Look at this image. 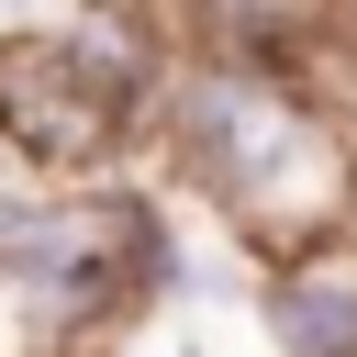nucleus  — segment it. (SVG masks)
I'll list each match as a JSON object with an SVG mask.
<instances>
[{
	"instance_id": "1",
	"label": "nucleus",
	"mask_w": 357,
	"mask_h": 357,
	"mask_svg": "<svg viewBox=\"0 0 357 357\" xmlns=\"http://www.w3.org/2000/svg\"><path fill=\"white\" fill-rule=\"evenodd\" d=\"M190 156H201V178L245 212V223H301V201L324 212L335 201V145L290 112V100H268V89H245V78H201L190 89Z\"/></svg>"
},
{
	"instance_id": "2",
	"label": "nucleus",
	"mask_w": 357,
	"mask_h": 357,
	"mask_svg": "<svg viewBox=\"0 0 357 357\" xmlns=\"http://www.w3.org/2000/svg\"><path fill=\"white\" fill-rule=\"evenodd\" d=\"M0 123L33 156H100L123 123V67L100 33H22L0 45Z\"/></svg>"
},
{
	"instance_id": "3",
	"label": "nucleus",
	"mask_w": 357,
	"mask_h": 357,
	"mask_svg": "<svg viewBox=\"0 0 357 357\" xmlns=\"http://www.w3.org/2000/svg\"><path fill=\"white\" fill-rule=\"evenodd\" d=\"M112 245H134V223L112 212V201H56V212H0V257L22 268V279H89Z\"/></svg>"
},
{
	"instance_id": "4",
	"label": "nucleus",
	"mask_w": 357,
	"mask_h": 357,
	"mask_svg": "<svg viewBox=\"0 0 357 357\" xmlns=\"http://www.w3.org/2000/svg\"><path fill=\"white\" fill-rule=\"evenodd\" d=\"M279 335L301 357H357V290L346 279H279Z\"/></svg>"
}]
</instances>
